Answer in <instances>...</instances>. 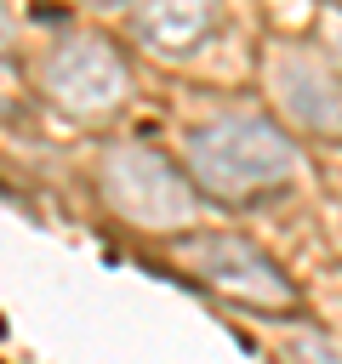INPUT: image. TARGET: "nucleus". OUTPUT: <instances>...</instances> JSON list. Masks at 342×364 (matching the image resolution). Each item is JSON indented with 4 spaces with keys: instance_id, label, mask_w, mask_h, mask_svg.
<instances>
[{
    "instance_id": "f257e3e1",
    "label": "nucleus",
    "mask_w": 342,
    "mask_h": 364,
    "mask_svg": "<svg viewBox=\"0 0 342 364\" xmlns=\"http://www.w3.org/2000/svg\"><path fill=\"white\" fill-rule=\"evenodd\" d=\"M188 171L211 199H251L296 171V148L256 114H217L188 131Z\"/></svg>"
},
{
    "instance_id": "f03ea898",
    "label": "nucleus",
    "mask_w": 342,
    "mask_h": 364,
    "mask_svg": "<svg viewBox=\"0 0 342 364\" xmlns=\"http://www.w3.org/2000/svg\"><path fill=\"white\" fill-rule=\"evenodd\" d=\"M177 256L188 262V273L200 284H211L217 296H228L239 307H291L296 301L279 262L262 256L239 233H188V239H177Z\"/></svg>"
},
{
    "instance_id": "7ed1b4c3",
    "label": "nucleus",
    "mask_w": 342,
    "mask_h": 364,
    "mask_svg": "<svg viewBox=\"0 0 342 364\" xmlns=\"http://www.w3.org/2000/svg\"><path fill=\"white\" fill-rule=\"evenodd\" d=\"M103 188H108L114 210H125L142 228H171V222L194 216V188L154 148H114L103 159Z\"/></svg>"
},
{
    "instance_id": "20e7f679",
    "label": "nucleus",
    "mask_w": 342,
    "mask_h": 364,
    "mask_svg": "<svg viewBox=\"0 0 342 364\" xmlns=\"http://www.w3.org/2000/svg\"><path fill=\"white\" fill-rule=\"evenodd\" d=\"M125 63L108 40H68L46 57V91L57 108L80 114V119H97L108 108L125 102Z\"/></svg>"
},
{
    "instance_id": "39448f33",
    "label": "nucleus",
    "mask_w": 342,
    "mask_h": 364,
    "mask_svg": "<svg viewBox=\"0 0 342 364\" xmlns=\"http://www.w3.org/2000/svg\"><path fill=\"white\" fill-rule=\"evenodd\" d=\"M274 91L285 102V114L308 131H342V85L331 80V68H319L314 57H279L274 63Z\"/></svg>"
},
{
    "instance_id": "423d86ee",
    "label": "nucleus",
    "mask_w": 342,
    "mask_h": 364,
    "mask_svg": "<svg viewBox=\"0 0 342 364\" xmlns=\"http://www.w3.org/2000/svg\"><path fill=\"white\" fill-rule=\"evenodd\" d=\"M131 23H137V34L154 51L182 57V51H194L211 34L217 0H131Z\"/></svg>"
}]
</instances>
